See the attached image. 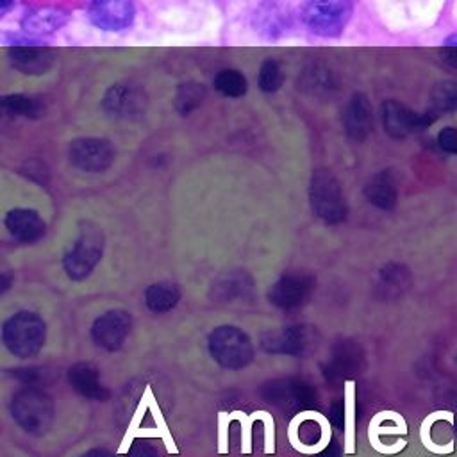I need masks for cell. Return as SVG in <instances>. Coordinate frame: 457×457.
<instances>
[{
	"label": "cell",
	"mask_w": 457,
	"mask_h": 457,
	"mask_svg": "<svg viewBox=\"0 0 457 457\" xmlns=\"http://www.w3.org/2000/svg\"><path fill=\"white\" fill-rule=\"evenodd\" d=\"M437 145L443 152L457 155V127H443L437 134Z\"/></svg>",
	"instance_id": "obj_30"
},
{
	"label": "cell",
	"mask_w": 457,
	"mask_h": 457,
	"mask_svg": "<svg viewBox=\"0 0 457 457\" xmlns=\"http://www.w3.org/2000/svg\"><path fill=\"white\" fill-rule=\"evenodd\" d=\"M205 87L200 82H184L175 93V109L180 114H189L195 111L205 98Z\"/></svg>",
	"instance_id": "obj_24"
},
{
	"label": "cell",
	"mask_w": 457,
	"mask_h": 457,
	"mask_svg": "<svg viewBox=\"0 0 457 457\" xmlns=\"http://www.w3.org/2000/svg\"><path fill=\"white\" fill-rule=\"evenodd\" d=\"M180 300V291L171 282H157L152 284L145 293V303L152 312H168Z\"/></svg>",
	"instance_id": "obj_21"
},
{
	"label": "cell",
	"mask_w": 457,
	"mask_h": 457,
	"mask_svg": "<svg viewBox=\"0 0 457 457\" xmlns=\"http://www.w3.org/2000/svg\"><path fill=\"white\" fill-rule=\"evenodd\" d=\"M282 84V70L277 61H264L261 70H259V87L264 93H273L280 87Z\"/></svg>",
	"instance_id": "obj_27"
},
{
	"label": "cell",
	"mask_w": 457,
	"mask_h": 457,
	"mask_svg": "<svg viewBox=\"0 0 457 457\" xmlns=\"http://www.w3.org/2000/svg\"><path fill=\"white\" fill-rule=\"evenodd\" d=\"M68 21V14L55 7H37L21 18L20 25L29 34H52L57 32L61 27H64Z\"/></svg>",
	"instance_id": "obj_19"
},
{
	"label": "cell",
	"mask_w": 457,
	"mask_h": 457,
	"mask_svg": "<svg viewBox=\"0 0 457 457\" xmlns=\"http://www.w3.org/2000/svg\"><path fill=\"white\" fill-rule=\"evenodd\" d=\"M364 196L368 198L370 204H373L378 209H384V211L393 209L396 204V196H398V189H396L393 173L389 170H384V171L373 175L364 186Z\"/></svg>",
	"instance_id": "obj_20"
},
{
	"label": "cell",
	"mask_w": 457,
	"mask_h": 457,
	"mask_svg": "<svg viewBox=\"0 0 457 457\" xmlns=\"http://www.w3.org/2000/svg\"><path fill=\"white\" fill-rule=\"evenodd\" d=\"M68 380L71 387L84 398L89 400H107L109 391L105 389L100 371L91 362H77L68 370Z\"/></svg>",
	"instance_id": "obj_18"
},
{
	"label": "cell",
	"mask_w": 457,
	"mask_h": 457,
	"mask_svg": "<svg viewBox=\"0 0 457 457\" xmlns=\"http://www.w3.org/2000/svg\"><path fill=\"white\" fill-rule=\"evenodd\" d=\"M132 327V318L127 311L112 309L100 314L91 325V337L96 346L114 352L121 348Z\"/></svg>",
	"instance_id": "obj_11"
},
{
	"label": "cell",
	"mask_w": 457,
	"mask_h": 457,
	"mask_svg": "<svg viewBox=\"0 0 457 457\" xmlns=\"http://www.w3.org/2000/svg\"><path fill=\"white\" fill-rule=\"evenodd\" d=\"M4 223H5L7 232L21 243H34V241L41 239L46 230V225H45L43 218L37 214V211L25 209V207L11 209L5 214Z\"/></svg>",
	"instance_id": "obj_16"
},
{
	"label": "cell",
	"mask_w": 457,
	"mask_h": 457,
	"mask_svg": "<svg viewBox=\"0 0 457 457\" xmlns=\"http://www.w3.org/2000/svg\"><path fill=\"white\" fill-rule=\"evenodd\" d=\"M314 343V332L307 325H289L262 337V348L275 353L300 355Z\"/></svg>",
	"instance_id": "obj_15"
},
{
	"label": "cell",
	"mask_w": 457,
	"mask_h": 457,
	"mask_svg": "<svg viewBox=\"0 0 457 457\" xmlns=\"http://www.w3.org/2000/svg\"><path fill=\"white\" fill-rule=\"evenodd\" d=\"M380 111L384 130L395 139H403L414 132H421L439 118V114L432 109H427L425 112H416L407 105L400 104L398 100H386Z\"/></svg>",
	"instance_id": "obj_7"
},
{
	"label": "cell",
	"mask_w": 457,
	"mask_h": 457,
	"mask_svg": "<svg viewBox=\"0 0 457 457\" xmlns=\"http://www.w3.org/2000/svg\"><path fill=\"white\" fill-rule=\"evenodd\" d=\"M309 198L312 212L325 223H339L346 218V202L343 191L328 170H316L312 173Z\"/></svg>",
	"instance_id": "obj_6"
},
{
	"label": "cell",
	"mask_w": 457,
	"mask_h": 457,
	"mask_svg": "<svg viewBox=\"0 0 457 457\" xmlns=\"http://www.w3.org/2000/svg\"><path fill=\"white\" fill-rule=\"evenodd\" d=\"M46 327L39 314L20 311L7 318L2 325L4 346L20 359L34 357L45 345Z\"/></svg>",
	"instance_id": "obj_1"
},
{
	"label": "cell",
	"mask_w": 457,
	"mask_h": 457,
	"mask_svg": "<svg viewBox=\"0 0 457 457\" xmlns=\"http://www.w3.org/2000/svg\"><path fill=\"white\" fill-rule=\"evenodd\" d=\"M303 89L314 93L327 91L330 87V73L327 70H320L318 66H312V70H305L303 73Z\"/></svg>",
	"instance_id": "obj_28"
},
{
	"label": "cell",
	"mask_w": 457,
	"mask_h": 457,
	"mask_svg": "<svg viewBox=\"0 0 457 457\" xmlns=\"http://www.w3.org/2000/svg\"><path fill=\"white\" fill-rule=\"evenodd\" d=\"M14 5V0H0V14H7V11Z\"/></svg>",
	"instance_id": "obj_37"
},
{
	"label": "cell",
	"mask_w": 457,
	"mask_h": 457,
	"mask_svg": "<svg viewBox=\"0 0 457 457\" xmlns=\"http://www.w3.org/2000/svg\"><path fill=\"white\" fill-rule=\"evenodd\" d=\"M345 130L352 141H364L373 129V109L366 95L355 93L345 111Z\"/></svg>",
	"instance_id": "obj_17"
},
{
	"label": "cell",
	"mask_w": 457,
	"mask_h": 457,
	"mask_svg": "<svg viewBox=\"0 0 457 457\" xmlns=\"http://www.w3.org/2000/svg\"><path fill=\"white\" fill-rule=\"evenodd\" d=\"M316 280L307 273H286L268 291V300L278 309H298L311 298Z\"/></svg>",
	"instance_id": "obj_9"
},
{
	"label": "cell",
	"mask_w": 457,
	"mask_h": 457,
	"mask_svg": "<svg viewBox=\"0 0 457 457\" xmlns=\"http://www.w3.org/2000/svg\"><path fill=\"white\" fill-rule=\"evenodd\" d=\"M352 16V0H307L302 9L305 27L323 37L343 32Z\"/></svg>",
	"instance_id": "obj_5"
},
{
	"label": "cell",
	"mask_w": 457,
	"mask_h": 457,
	"mask_svg": "<svg viewBox=\"0 0 457 457\" xmlns=\"http://www.w3.org/2000/svg\"><path fill=\"white\" fill-rule=\"evenodd\" d=\"M320 457H341V450H339V445L336 441H332L321 453Z\"/></svg>",
	"instance_id": "obj_35"
},
{
	"label": "cell",
	"mask_w": 457,
	"mask_h": 457,
	"mask_svg": "<svg viewBox=\"0 0 457 457\" xmlns=\"http://www.w3.org/2000/svg\"><path fill=\"white\" fill-rule=\"evenodd\" d=\"M2 107L9 114L30 116V118L39 116L41 109H43V105L37 98L27 96V95H7L2 98Z\"/></svg>",
	"instance_id": "obj_25"
},
{
	"label": "cell",
	"mask_w": 457,
	"mask_h": 457,
	"mask_svg": "<svg viewBox=\"0 0 457 457\" xmlns=\"http://www.w3.org/2000/svg\"><path fill=\"white\" fill-rule=\"evenodd\" d=\"M328 418H330L332 425H336L337 428H343V425H345V403H343V400H336L330 405Z\"/></svg>",
	"instance_id": "obj_33"
},
{
	"label": "cell",
	"mask_w": 457,
	"mask_h": 457,
	"mask_svg": "<svg viewBox=\"0 0 457 457\" xmlns=\"http://www.w3.org/2000/svg\"><path fill=\"white\" fill-rule=\"evenodd\" d=\"M9 61L25 75H41L52 68L55 54L37 41H20L9 46Z\"/></svg>",
	"instance_id": "obj_13"
},
{
	"label": "cell",
	"mask_w": 457,
	"mask_h": 457,
	"mask_svg": "<svg viewBox=\"0 0 457 457\" xmlns=\"http://www.w3.org/2000/svg\"><path fill=\"white\" fill-rule=\"evenodd\" d=\"M104 111L112 118H136L145 112L146 95L132 84H114L107 89L102 100Z\"/></svg>",
	"instance_id": "obj_12"
},
{
	"label": "cell",
	"mask_w": 457,
	"mask_h": 457,
	"mask_svg": "<svg viewBox=\"0 0 457 457\" xmlns=\"http://www.w3.org/2000/svg\"><path fill=\"white\" fill-rule=\"evenodd\" d=\"M441 59L446 66L457 70V45H443L441 46Z\"/></svg>",
	"instance_id": "obj_34"
},
{
	"label": "cell",
	"mask_w": 457,
	"mask_h": 457,
	"mask_svg": "<svg viewBox=\"0 0 457 457\" xmlns=\"http://www.w3.org/2000/svg\"><path fill=\"white\" fill-rule=\"evenodd\" d=\"M12 420L29 434H43L54 420L52 398L37 386H27L12 395Z\"/></svg>",
	"instance_id": "obj_2"
},
{
	"label": "cell",
	"mask_w": 457,
	"mask_h": 457,
	"mask_svg": "<svg viewBox=\"0 0 457 457\" xmlns=\"http://www.w3.org/2000/svg\"><path fill=\"white\" fill-rule=\"evenodd\" d=\"M252 289V280L250 277L243 271H232L218 278L212 286V293L220 300H236L241 296H246L248 291Z\"/></svg>",
	"instance_id": "obj_22"
},
{
	"label": "cell",
	"mask_w": 457,
	"mask_h": 457,
	"mask_svg": "<svg viewBox=\"0 0 457 457\" xmlns=\"http://www.w3.org/2000/svg\"><path fill=\"white\" fill-rule=\"evenodd\" d=\"M214 87L225 96H243L246 93V79L237 70H221L214 77Z\"/></svg>",
	"instance_id": "obj_26"
},
{
	"label": "cell",
	"mask_w": 457,
	"mask_h": 457,
	"mask_svg": "<svg viewBox=\"0 0 457 457\" xmlns=\"http://www.w3.org/2000/svg\"><path fill=\"white\" fill-rule=\"evenodd\" d=\"M434 112H455L457 111V82L439 80L430 89V107Z\"/></svg>",
	"instance_id": "obj_23"
},
{
	"label": "cell",
	"mask_w": 457,
	"mask_h": 457,
	"mask_svg": "<svg viewBox=\"0 0 457 457\" xmlns=\"http://www.w3.org/2000/svg\"><path fill=\"white\" fill-rule=\"evenodd\" d=\"M102 250H104L102 230L89 221L82 223L77 241L62 259V268L66 275L71 280H82L89 277V273L95 270V266L102 257Z\"/></svg>",
	"instance_id": "obj_3"
},
{
	"label": "cell",
	"mask_w": 457,
	"mask_h": 457,
	"mask_svg": "<svg viewBox=\"0 0 457 457\" xmlns=\"http://www.w3.org/2000/svg\"><path fill=\"white\" fill-rule=\"evenodd\" d=\"M127 457H157V450L145 439H136L129 452H127Z\"/></svg>",
	"instance_id": "obj_32"
},
{
	"label": "cell",
	"mask_w": 457,
	"mask_h": 457,
	"mask_svg": "<svg viewBox=\"0 0 457 457\" xmlns=\"http://www.w3.org/2000/svg\"><path fill=\"white\" fill-rule=\"evenodd\" d=\"M68 155H70V162L75 168L89 173H98L107 170L112 164L116 152L109 139L77 137L70 143Z\"/></svg>",
	"instance_id": "obj_8"
},
{
	"label": "cell",
	"mask_w": 457,
	"mask_h": 457,
	"mask_svg": "<svg viewBox=\"0 0 457 457\" xmlns=\"http://www.w3.org/2000/svg\"><path fill=\"white\" fill-rule=\"evenodd\" d=\"M209 352L220 366L228 370L245 368L253 357L250 337L232 325L218 327L209 334Z\"/></svg>",
	"instance_id": "obj_4"
},
{
	"label": "cell",
	"mask_w": 457,
	"mask_h": 457,
	"mask_svg": "<svg viewBox=\"0 0 457 457\" xmlns=\"http://www.w3.org/2000/svg\"><path fill=\"white\" fill-rule=\"evenodd\" d=\"M264 398L278 407L303 409L316 402V389L303 378H278L264 387Z\"/></svg>",
	"instance_id": "obj_10"
},
{
	"label": "cell",
	"mask_w": 457,
	"mask_h": 457,
	"mask_svg": "<svg viewBox=\"0 0 457 457\" xmlns=\"http://www.w3.org/2000/svg\"><path fill=\"white\" fill-rule=\"evenodd\" d=\"M82 457H114L109 450H104V448H93V450H87L86 453H82Z\"/></svg>",
	"instance_id": "obj_36"
},
{
	"label": "cell",
	"mask_w": 457,
	"mask_h": 457,
	"mask_svg": "<svg viewBox=\"0 0 457 457\" xmlns=\"http://www.w3.org/2000/svg\"><path fill=\"white\" fill-rule=\"evenodd\" d=\"M89 20L102 30H121L134 21V4L130 0H91Z\"/></svg>",
	"instance_id": "obj_14"
},
{
	"label": "cell",
	"mask_w": 457,
	"mask_h": 457,
	"mask_svg": "<svg viewBox=\"0 0 457 457\" xmlns=\"http://www.w3.org/2000/svg\"><path fill=\"white\" fill-rule=\"evenodd\" d=\"M355 355L350 352L348 346H341L334 352L332 362H330V375L332 377H343L352 373V368L355 364Z\"/></svg>",
	"instance_id": "obj_29"
},
{
	"label": "cell",
	"mask_w": 457,
	"mask_h": 457,
	"mask_svg": "<svg viewBox=\"0 0 457 457\" xmlns=\"http://www.w3.org/2000/svg\"><path fill=\"white\" fill-rule=\"evenodd\" d=\"M298 428H300V430H298V436L302 437V441H303L305 445H312V443H316V441L320 439V436H321L320 427H318L314 421H311V420L302 421Z\"/></svg>",
	"instance_id": "obj_31"
}]
</instances>
